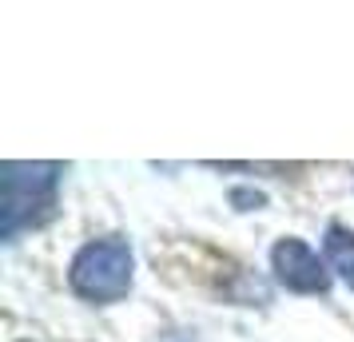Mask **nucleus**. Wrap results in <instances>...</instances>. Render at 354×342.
<instances>
[{"label":"nucleus","mask_w":354,"mask_h":342,"mask_svg":"<svg viewBox=\"0 0 354 342\" xmlns=\"http://www.w3.org/2000/svg\"><path fill=\"white\" fill-rule=\"evenodd\" d=\"M60 163H4L0 175V235L17 239V231L40 223V215L56 199L60 183Z\"/></svg>","instance_id":"nucleus-1"},{"label":"nucleus","mask_w":354,"mask_h":342,"mask_svg":"<svg viewBox=\"0 0 354 342\" xmlns=\"http://www.w3.org/2000/svg\"><path fill=\"white\" fill-rule=\"evenodd\" d=\"M131 267H136V259H131L128 239L108 235V239H92L76 251L68 283L88 303H120L131 291Z\"/></svg>","instance_id":"nucleus-2"},{"label":"nucleus","mask_w":354,"mask_h":342,"mask_svg":"<svg viewBox=\"0 0 354 342\" xmlns=\"http://www.w3.org/2000/svg\"><path fill=\"white\" fill-rule=\"evenodd\" d=\"M274 278L295 294H326L330 291V267L303 243V239H279L271 251Z\"/></svg>","instance_id":"nucleus-3"},{"label":"nucleus","mask_w":354,"mask_h":342,"mask_svg":"<svg viewBox=\"0 0 354 342\" xmlns=\"http://www.w3.org/2000/svg\"><path fill=\"white\" fill-rule=\"evenodd\" d=\"M322 255H326V267L354 291V231L342 223H330L322 235Z\"/></svg>","instance_id":"nucleus-4"},{"label":"nucleus","mask_w":354,"mask_h":342,"mask_svg":"<svg viewBox=\"0 0 354 342\" xmlns=\"http://www.w3.org/2000/svg\"><path fill=\"white\" fill-rule=\"evenodd\" d=\"M231 203H239V211H251V207H263V203H267V196H263V191L235 187V191H231Z\"/></svg>","instance_id":"nucleus-5"}]
</instances>
